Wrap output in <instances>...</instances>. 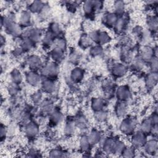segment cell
<instances>
[{
	"mask_svg": "<svg viewBox=\"0 0 158 158\" xmlns=\"http://www.w3.org/2000/svg\"><path fill=\"white\" fill-rule=\"evenodd\" d=\"M44 99V93L41 89H37L33 92L30 96V100L32 104L38 106Z\"/></svg>",
	"mask_w": 158,
	"mask_h": 158,
	"instance_id": "f6af8a7d",
	"label": "cell"
},
{
	"mask_svg": "<svg viewBox=\"0 0 158 158\" xmlns=\"http://www.w3.org/2000/svg\"><path fill=\"white\" fill-rule=\"evenodd\" d=\"M7 136H8V135H7V126H6L3 123H1V131H0V137H1V142L4 141Z\"/></svg>",
	"mask_w": 158,
	"mask_h": 158,
	"instance_id": "9f6ffc18",
	"label": "cell"
},
{
	"mask_svg": "<svg viewBox=\"0 0 158 158\" xmlns=\"http://www.w3.org/2000/svg\"><path fill=\"white\" fill-rule=\"evenodd\" d=\"M77 130V128L74 121V118L66 120L63 128V133L65 136L67 138L72 137L75 134Z\"/></svg>",
	"mask_w": 158,
	"mask_h": 158,
	"instance_id": "f546056e",
	"label": "cell"
},
{
	"mask_svg": "<svg viewBox=\"0 0 158 158\" xmlns=\"http://www.w3.org/2000/svg\"><path fill=\"white\" fill-rule=\"evenodd\" d=\"M48 54L50 60L60 64L64 60L66 52L62 50L52 48L48 51Z\"/></svg>",
	"mask_w": 158,
	"mask_h": 158,
	"instance_id": "f1b7e54d",
	"label": "cell"
},
{
	"mask_svg": "<svg viewBox=\"0 0 158 158\" xmlns=\"http://www.w3.org/2000/svg\"><path fill=\"white\" fill-rule=\"evenodd\" d=\"M133 93L128 85L122 84L117 86L115 89V98L117 101L128 102L132 98Z\"/></svg>",
	"mask_w": 158,
	"mask_h": 158,
	"instance_id": "ba28073f",
	"label": "cell"
},
{
	"mask_svg": "<svg viewBox=\"0 0 158 158\" xmlns=\"http://www.w3.org/2000/svg\"><path fill=\"white\" fill-rule=\"evenodd\" d=\"M46 30L49 31L56 38L63 35H62V33H63L62 27L59 23V22H58L57 21L51 22L49 23V25H48Z\"/></svg>",
	"mask_w": 158,
	"mask_h": 158,
	"instance_id": "8d00e7d4",
	"label": "cell"
},
{
	"mask_svg": "<svg viewBox=\"0 0 158 158\" xmlns=\"http://www.w3.org/2000/svg\"><path fill=\"white\" fill-rule=\"evenodd\" d=\"M44 61L38 54L31 53L28 54L24 60L25 65L28 68V70L39 71L43 65Z\"/></svg>",
	"mask_w": 158,
	"mask_h": 158,
	"instance_id": "52a82bcc",
	"label": "cell"
},
{
	"mask_svg": "<svg viewBox=\"0 0 158 158\" xmlns=\"http://www.w3.org/2000/svg\"><path fill=\"white\" fill-rule=\"evenodd\" d=\"M55 38L56 37L53 35H52L48 30H46L41 41V44L43 48L45 50L47 49L49 51L52 47Z\"/></svg>",
	"mask_w": 158,
	"mask_h": 158,
	"instance_id": "4dcf8cb0",
	"label": "cell"
},
{
	"mask_svg": "<svg viewBox=\"0 0 158 158\" xmlns=\"http://www.w3.org/2000/svg\"><path fill=\"white\" fill-rule=\"evenodd\" d=\"M94 7L96 9V10L98 12H99L102 10H103V9L104 7V4L105 2L102 1H93Z\"/></svg>",
	"mask_w": 158,
	"mask_h": 158,
	"instance_id": "6f0895ef",
	"label": "cell"
},
{
	"mask_svg": "<svg viewBox=\"0 0 158 158\" xmlns=\"http://www.w3.org/2000/svg\"><path fill=\"white\" fill-rule=\"evenodd\" d=\"M148 117L152 122L153 124H158V114L157 112H151V113L148 115Z\"/></svg>",
	"mask_w": 158,
	"mask_h": 158,
	"instance_id": "680465c9",
	"label": "cell"
},
{
	"mask_svg": "<svg viewBox=\"0 0 158 158\" xmlns=\"http://www.w3.org/2000/svg\"><path fill=\"white\" fill-rule=\"evenodd\" d=\"M118 18V15L113 11H106L102 15L101 21L102 24L106 28L113 29Z\"/></svg>",
	"mask_w": 158,
	"mask_h": 158,
	"instance_id": "ffe728a7",
	"label": "cell"
},
{
	"mask_svg": "<svg viewBox=\"0 0 158 158\" xmlns=\"http://www.w3.org/2000/svg\"><path fill=\"white\" fill-rule=\"evenodd\" d=\"M83 1H64V6L70 12H75L80 7Z\"/></svg>",
	"mask_w": 158,
	"mask_h": 158,
	"instance_id": "f907efd6",
	"label": "cell"
},
{
	"mask_svg": "<svg viewBox=\"0 0 158 158\" xmlns=\"http://www.w3.org/2000/svg\"><path fill=\"white\" fill-rule=\"evenodd\" d=\"M81 7L83 14L88 19H94L97 12L96 10L93 1H85L82 2Z\"/></svg>",
	"mask_w": 158,
	"mask_h": 158,
	"instance_id": "603a6c76",
	"label": "cell"
},
{
	"mask_svg": "<svg viewBox=\"0 0 158 158\" xmlns=\"http://www.w3.org/2000/svg\"><path fill=\"white\" fill-rule=\"evenodd\" d=\"M85 74V70L83 67L77 65L70 71L69 78L72 84H78L83 81Z\"/></svg>",
	"mask_w": 158,
	"mask_h": 158,
	"instance_id": "e0dca14e",
	"label": "cell"
},
{
	"mask_svg": "<svg viewBox=\"0 0 158 158\" xmlns=\"http://www.w3.org/2000/svg\"><path fill=\"white\" fill-rule=\"evenodd\" d=\"M146 67H147L146 64L138 55L134 57L131 63L128 65V69L136 73H142Z\"/></svg>",
	"mask_w": 158,
	"mask_h": 158,
	"instance_id": "d4e9b609",
	"label": "cell"
},
{
	"mask_svg": "<svg viewBox=\"0 0 158 158\" xmlns=\"http://www.w3.org/2000/svg\"><path fill=\"white\" fill-rule=\"evenodd\" d=\"M1 29L3 28L4 32L15 38H20L22 36L23 29L18 23L15 13L13 11L8 12L1 15Z\"/></svg>",
	"mask_w": 158,
	"mask_h": 158,
	"instance_id": "6da1fadb",
	"label": "cell"
},
{
	"mask_svg": "<svg viewBox=\"0 0 158 158\" xmlns=\"http://www.w3.org/2000/svg\"><path fill=\"white\" fill-rule=\"evenodd\" d=\"M88 50L89 56L93 58L102 57L104 55V47L97 44H94Z\"/></svg>",
	"mask_w": 158,
	"mask_h": 158,
	"instance_id": "bcb514c9",
	"label": "cell"
},
{
	"mask_svg": "<svg viewBox=\"0 0 158 158\" xmlns=\"http://www.w3.org/2000/svg\"><path fill=\"white\" fill-rule=\"evenodd\" d=\"M41 152L40 150L35 148H30L27 152H25V157H38L42 156L41 155Z\"/></svg>",
	"mask_w": 158,
	"mask_h": 158,
	"instance_id": "11a10c76",
	"label": "cell"
},
{
	"mask_svg": "<svg viewBox=\"0 0 158 158\" xmlns=\"http://www.w3.org/2000/svg\"><path fill=\"white\" fill-rule=\"evenodd\" d=\"M143 153L147 156L157 157L158 155V141L157 138H148L142 147Z\"/></svg>",
	"mask_w": 158,
	"mask_h": 158,
	"instance_id": "30bf717a",
	"label": "cell"
},
{
	"mask_svg": "<svg viewBox=\"0 0 158 158\" xmlns=\"http://www.w3.org/2000/svg\"><path fill=\"white\" fill-rule=\"evenodd\" d=\"M9 77L10 82L19 85H20L24 80V75L22 74L21 70L17 68H14L10 71Z\"/></svg>",
	"mask_w": 158,
	"mask_h": 158,
	"instance_id": "f35d334b",
	"label": "cell"
},
{
	"mask_svg": "<svg viewBox=\"0 0 158 158\" xmlns=\"http://www.w3.org/2000/svg\"><path fill=\"white\" fill-rule=\"evenodd\" d=\"M40 87L44 94H54L57 89V80L43 78Z\"/></svg>",
	"mask_w": 158,
	"mask_h": 158,
	"instance_id": "2e32d148",
	"label": "cell"
},
{
	"mask_svg": "<svg viewBox=\"0 0 158 158\" xmlns=\"http://www.w3.org/2000/svg\"><path fill=\"white\" fill-rule=\"evenodd\" d=\"M20 85L10 82L7 87V91L11 97H16L20 91Z\"/></svg>",
	"mask_w": 158,
	"mask_h": 158,
	"instance_id": "816d5d0a",
	"label": "cell"
},
{
	"mask_svg": "<svg viewBox=\"0 0 158 158\" xmlns=\"http://www.w3.org/2000/svg\"><path fill=\"white\" fill-rule=\"evenodd\" d=\"M112 11L118 16L127 12V2L123 1H114L112 3Z\"/></svg>",
	"mask_w": 158,
	"mask_h": 158,
	"instance_id": "60d3db41",
	"label": "cell"
},
{
	"mask_svg": "<svg viewBox=\"0 0 158 158\" xmlns=\"http://www.w3.org/2000/svg\"><path fill=\"white\" fill-rule=\"evenodd\" d=\"M139 121L135 115H127L122 118L118 125V130L124 136L130 137L137 129Z\"/></svg>",
	"mask_w": 158,
	"mask_h": 158,
	"instance_id": "7a4b0ae2",
	"label": "cell"
},
{
	"mask_svg": "<svg viewBox=\"0 0 158 158\" xmlns=\"http://www.w3.org/2000/svg\"><path fill=\"white\" fill-rule=\"evenodd\" d=\"M94 120L98 123H106L109 117V113L107 109L93 112Z\"/></svg>",
	"mask_w": 158,
	"mask_h": 158,
	"instance_id": "7bdbcfd3",
	"label": "cell"
},
{
	"mask_svg": "<svg viewBox=\"0 0 158 158\" xmlns=\"http://www.w3.org/2000/svg\"><path fill=\"white\" fill-rule=\"evenodd\" d=\"M147 67L149 69V71L157 72L158 70V59L157 56L154 57L148 64Z\"/></svg>",
	"mask_w": 158,
	"mask_h": 158,
	"instance_id": "db71d44e",
	"label": "cell"
},
{
	"mask_svg": "<svg viewBox=\"0 0 158 158\" xmlns=\"http://www.w3.org/2000/svg\"><path fill=\"white\" fill-rule=\"evenodd\" d=\"M158 83L157 72L149 71L144 77V85L148 91H154Z\"/></svg>",
	"mask_w": 158,
	"mask_h": 158,
	"instance_id": "9a60e30c",
	"label": "cell"
},
{
	"mask_svg": "<svg viewBox=\"0 0 158 158\" xmlns=\"http://www.w3.org/2000/svg\"><path fill=\"white\" fill-rule=\"evenodd\" d=\"M39 72L43 78L57 80L60 72L59 64L50 60L44 62Z\"/></svg>",
	"mask_w": 158,
	"mask_h": 158,
	"instance_id": "277c9868",
	"label": "cell"
},
{
	"mask_svg": "<svg viewBox=\"0 0 158 158\" xmlns=\"http://www.w3.org/2000/svg\"><path fill=\"white\" fill-rule=\"evenodd\" d=\"M93 44L94 43L89 37L88 33H83L80 36L78 40V46L80 49L83 50L89 49Z\"/></svg>",
	"mask_w": 158,
	"mask_h": 158,
	"instance_id": "74e56055",
	"label": "cell"
},
{
	"mask_svg": "<svg viewBox=\"0 0 158 158\" xmlns=\"http://www.w3.org/2000/svg\"><path fill=\"white\" fill-rule=\"evenodd\" d=\"M64 115L59 107H55L54 110L48 116V124L51 128H54L59 125L64 120Z\"/></svg>",
	"mask_w": 158,
	"mask_h": 158,
	"instance_id": "ac0fdd59",
	"label": "cell"
},
{
	"mask_svg": "<svg viewBox=\"0 0 158 158\" xmlns=\"http://www.w3.org/2000/svg\"><path fill=\"white\" fill-rule=\"evenodd\" d=\"M45 2L41 1H30L26 5L27 9L32 14L38 15L45 5Z\"/></svg>",
	"mask_w": 158,
	"mask_h": 158,
	"instance_id": "e575fe53",
	"label": "cell"
},
{
	"mask_svg": "<svg viewBox=\"0 0 158 158\" xmlns=\"http://www.w3.org/2000/svg\"><path fill=\"white\" fill-rule=\"evenodd\" d=\"M130 21V16L127 12L124 14L118 16L117 21L112 30H114V33L118 36L125 34L128 28Z\"/></svg>",
	"mask_w": 158,
	"mask_h": 158,
	"instance_id": "8992f818",
	"label": "cell"
},
{
	"mask_svg": "<svg viewBox=\"0 0 158 158\" xmlns=\"http://www.w3.org/2000/svg\"><path fill=\"white\" fill-rule=\"evenodd\" d=\"M138 56L146 64L155 56H157V46L156 44L141 45L138 49Z\"/></svg>",
	"mask_w": 158,
	"mask_h": 158,
	"instance_id": "5b68a950",
	"label": "cell"
},
{
	"mask_svg": "<svg viewBox=\"0 0 158 158\" xmlns=\"http://www.w3.org/2000/svg\"><path fill=\"white\" fill-rule=\"evenodd\" d=\"M44 31L40 28L36 27H31L23 30L22 37H26L31 40L36 44L41 43Z\"/></svg>",
	"mask_w": 158,
	"mask_h": 158,
	"instance_id": "9c48e42d",
	"label": "cell"
},
{
	"mask_svg": "<svg viewBox=\"0 0 158 158\" xmlns=\"http://www.w3.org/2000/svg\"><path fill=\"white\" fill-rule=\"evenodd\" d=\"M127 144L124 141V140L122 138H120L117 136L114 146V149H113V153L112 155L114 156H120L121 153L122 152L123 149L126 146Z\"/></svg>",
	"mask_w": 158,
	"mask_h": 158,
	"instance_id": "c3c4849f",
	"label": "cell"
},
{
	"mask_svg": "<svg viewBox=\"0 0 158 158\" xmlns=\"http://www.w3.org/2000/svg\"><path fill=\"white\" fill-rule=\"evenodd\" d=\"M81 59V54L78 50L73 49L70 51L68 57V60L70 64L75 66L78 65Z\"/></svg>",
	"mask_w": 158,
	"mask_h": 158,
	"instance_id": "7dc6e473",
	"label": "cell"
},
{
	"mask_svg": "<svg viewBox=\"0 0 158 158\" xmlns=\"http://www.w3.org/2000/svg\"><path fill=\"white\" fill-rule=\"evenodd\" d=\"M70 152L60 147H55L49 149L48 156L49 157H67L72 156Z\"/></svg>",
	"mask_w": 158,
	"mask_h": 158,
	"instance_id": "836d02e7",
	"label": "cell"
},
{
	"mask_svg": "<svg viewBox=\"0 0 158 158\" xmlns=\"http://www.w3.org/2000/svg\"><path fill=\"white\" fill-rule=\"evenodd\" d=\"M43 77L39 71L28 70L24 73V80L27 84L33 88L40 86Z\"/></svg>",
	"mask_w": 158,
	"mask_h": 158,
	"instance_id": "7c38bea8",
	"label": "cell"
},
{
	"mask_svg": "<svg viewBox=\"0 0 158 158\" xmlns=\"http://www.w3.org/2000/svg\"><path fill=\"white\" fill-rule=\"evenodd\" d=\"M112 40V37L107 31L104 30H99L97 44L101 45L104 47L110 44Z\"/></svg>",
	"mask_w": 158,
	"mask_h": 158,
	"instance_id": "d6a6232c",
	"label": "cell"
},
{
	"mask_svg": "<svg viewBox=\"0 0 158 158\" xmlns=\"http://www.w3.org/2000/svg\"><path fill=\"white\" fill-rule=\"evenodd\" d=\"M52 14V9L48 4H45L41 12L37 15L40 21L44 22L49 20Z\"/></svg>",
	"mask_w": 158,
	"mask_h": 158,
	"instance_id": "b9f144b4",
	"label": "cell"
},
{
	"mask_svg": "<svg viewBox=\"0 0 158 158\" xmlns=\"http://www.w3.org/2000/svg\"><path fill=\"white\" fill-rule=\"evenodd\" d=\"M108 70L111 75V78L114 80L125 78L129 71L128 66L120 61H111L109 62Z\"/></svg>",
	"mask_w": 158,
	"mask_h": 158,
	"instance_id": "3957f363",
	"label": "cell"
},
{
	"mask_svg": "<svg viewBox=\"0 0 158 158\" xmlns=\"http://www.w3.org/2000/svg\"><path fill=\"white\" fill-rule=\"evenodd\" d=\"M88 139L93 146L99 145L102 138L104 136V134L102 131L98 128H93L89 130L88 133H87Z\"/></svg>",
	"mask_w": 158,
	"mask_h": 158,
	"instance_id": "484cf974",
	"label": "cell"
},
{
	"mask_svg": "<svg viewBox=\"0 0 158 158\" xmlns=\"http://www.w3.org/2000/svg\"><path fill=\"white\" fill-rule=\"evenodd\" d=\"M32 14L27 9L22 10L18 17V23L21 27L25 30L32 27L33 17Z\"/></svg>",
	"mask_w": 158,
	"mask_h": 158,
	"instance_id": "d6986e66",
	"label": "cell"
},
{
	"mask_svg": "<svg viewBox=\"0 0 158 158\" xmlns=\"http://www.w3.org/2000/svg\"><path fill=\"white\" fill-rule=\"evenodd\" d=\"M23 131L25 136L27 138H36L40 133V123L37 121L32 120L23 126Z\"/></svg>",
	"mask_w": 158,
	"mask_h": 158,
	"instance_id": "8fae6325",
	"label": "cell"
},
{
	"mask_svg": "<svg viewBox=\"0 0 158 158\" xmlns=\"http://www.w3.org/2000/svg\"><path fill=\"white\" fill-rule=\"evenodd\" d=\"M18 45L22 48L26 54L31 51L33 49L35 48L36 46V44L29 38L22 36L20 38Z\"/></svg>",
	"mask_w": 158,
	"mask_h": 158,
	"instance_id": "d590c367",
	"label": "cell"
},
{
	"mask_svg": "<svg viewBox=\"0 0 158 158\" xmlns=\"http://www.w3.org/2000/svg\"><path fill=\"white\" fill-rule=\"evenodd\" d=\"M74 121L77 129L81 131H85L88 129L89 122L86 117L83 114H79L74 118Z\"/></svg>",
	"mask_w": 158,
	"mask_h": 158,
	"instance_id": "1f68e13d",
	"label": "cell"
},
{
	"mask_svg": "<svg viewBox=\"0 0 158 158\" xmlns=\"http://www.w3.org/2000/svg\"><path fill=\"white\" fill-rule=\"evenodd\" d=\"M52 48L62 50L66 52L68 49V44L66 39L64 38L63 35L56 37L55 38Z\"/></svg>",
	"mask_w": 158,
	"mask_h": 158,
	"instance_id": "ee69618b",
	"label": "cell"
},
{
	"mask_svg": "<svg viewBox=\"0 0 158 158\" xmlns=\"http://www.w3.org/2000/svg\"><path fill=\"white\" fill-rule=\"evenodd\" d=\"M137 153L138 149H136L131 144H127L120 156L123 157H134L136 156Z\"/></svg>",
	"mask_w": 158,
	"mask_h": 158,
	"instance_id": "681fc988",
	"label": "cell"
},
{
	"mask_svg": "<svg viewBox=\"0 0 158 158\" xmlns=\"http://www.w3.org/2000/svg\"><path fill=\"white\" fill-rule=\"evenodd\" d=\"M38 107L42 117H48L55 107L54 101L49 98H44L38 106Z\"/></svg>",
	"mask_w": 158,
	"mask_h": 158,
	"instance_id": "7402d4cb",
	"label": "cell"
},
{
	"mask_svg": "<svg viewBox=\"0 0 158 158\" xmlns=\"http://www.w3.org/2000/svg\"><path fill=\"white\" fill-rule=\"evenodd\" d=\"M26 53L24 52V51L22 49V48L17 45L15 46L11 51V55L15 59H19L21 58L22 56H23Z\"/></svg>",
	"mask_w": 158,
	"mask_h": 158,
	"instance_id": "f5cc1de1",
	"label": "cell"
},
{
	"mask_svg": "<svg viewBox=\"0 0 158 158\" xmlns=\"http://www.w3.org/2000/svg\"><path fill=\"white\" fill-rule=\"evenodd\" d=\"M145 24L146 26V30L150 31L152 35L157 36L158 29L157 15L153 14H148L146 17Z\"/></svg>",
	"mask_w": 158,
	"mask_h": 158,
	"instance_id": "cb8c5ba5",
	"label": "cell"
},
{
	"mask_svg": "<svg viewBox=\"0 0 158 158\" xmlns=\"http://www.w3.org/2000/svg\"><path fill=\"white\" fill-rule=\"evenodd\" d=\"M148 135L137 129L130 137V144L133 146L136 149H141L146 141Z\"/></svg>",
	"mask_w": 158,
	"mask_h": 158,
	"instance_id": "4fadbf2b",
	"label": "cell"
},
{
	"mask_svg": "<svg viewBox=\"0 0 158 158\" xmlns=\"http://www.w3.org/2000/svg\"><path fill=\"white\" fill-rule=\"evenodd\" d=\"M134 54L135 49L133 46L120 47L118 52V57L120 61L128 66V65L131 63L134 57L135 56Z\"/></svg>",
	"mask_w": 158,
	"mask_h": 158,
	"instance_id": "5bb4252c",
	"label": "cell"
},
{
	"mask_svg": "<svg viewBox=\"0 0 158 158\" xmlns=\"http://www.w3.org/2000/svg\"><path fill=\"white\" fill-rule=\"evenodd\" d=\"M158 133V124H154L151 128L149 136L153 138H157Z\"/></svg>",
	"mask_w": 158,
	"mask_h": 158,
	"instance_id": "91938a15",
	"label": "cell"
},
{
	"mask_svg": "<svg viewBox=\"0 0 158 158\" xmlns=\"http://www.w3.org/2000/svg\"><path fill=\"white\" fill-rule=\"evenodd\" d=\"M6 44V36L3 35V34H1V49H2L3 46H5Z\"/></svg>",
	"mask_w": 158,
	"mask_h": 158,
	"instance_id": "94428289",
	"label": "cell"
},
{
	"mask_svg": "<svg viewBox=\"0 0 158 158\" xmlns=\"http://www.w3.org/2000/svg\"><path fill=\"white\" fill-rule=\"evenodd\" d=\"M154 124L152 123L149 118L148 117L144 118L141 122H139L138 129L142 132L146 133L148 136H149L151 128Z\"/></svg>",
	"mask_w": 158,
	"mask_h": 158,
	"instance_id": "ab89813d",
	"label": "cell"
},
{
	"mask_svg": "<svg viewBox=\"0 0 158 158\" xmlns=\"http://www.w3.org/2000/svg\"><path fill=\"white\" fill-rule=\"evenodd\" d=\"M129 105L128 102L117 101L114 106V113L115 116L122 119L128 115Z\"/></svg>",
	"mask_w": 158,
	"mask_h": 158,
	"instance_id": "44dd1931",
	"label": "cell"
},
{
	"mask_svg": "<svg viewBox=\"0 0 158 158\" xmlns=\"http://www.w3.org/2000/svg\"><path fill=\"white\" fill-rule=\"evenodd\" d=\"M93 146L90 143L87 133H83L78 139V148L82 154L91 153V149Z\"/></svg>",
	"mask_w": 158,
	"mask_h": 158,
	"instance_id": "83f0119b",
	"label": "cell"
},
{
	"mask_svg": "<svg viewBox=\"0 0 158 158\" xmlns=\"http://www.w3.org/2000/svg\"><path fill=\"white\" fill-rule=\"evenodd\" d=\"M107 101L101 96L93 97L90 100V107L93 112L106 109Z\"/></svg>",
	"mask_w": 158,
	"mask_h": 158,
	"instance_id": "4316f807",
	"label": "cell"
}]
</instances>
